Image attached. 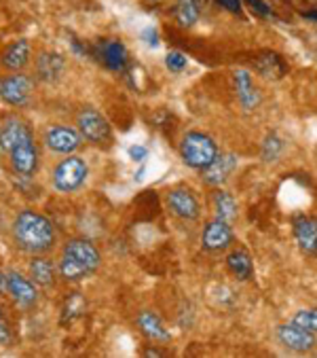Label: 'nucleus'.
I'll return each instance as SVG.
<instances>
[{"instance_id":"f257e3e1","label":"nucleus","mask_w":317,"mask_h":358,"mask_svg":"<svg viewBox=\"0 0 317 358\" xmlns=\"http://www.w3.org/2000/svg\"><path fill=\"white\" fill-rule=\"evenodd\" d=\"M13 240L28 255H47L57 244L55 225L36 210H22L13 221Z\"/></svg>"},{"instance_id":"f03ea898","label":"nucleus","mask_w":317,"mask_h":358,"mask_svg":"<svg viewBox=\"0 0 317 358\" xmlns=\"http://www.w3.org/2000/svg\"><path fill=\"white\" fill-rule=\"evenodd\" d=\"M102 263L100 250L91 240L85 238H72L64 244L61 257L57 263V273L66 282H78L89 278L94 271H98Z\"/></svg>"},{"instance_id":"7ed1b4c3","label":"nucleus","mask_w":317,"mask_h":358,"mask_svg":"<svg viewBox=\"0 0 317 358\" xmlns=\"http://www.w3.org/2000/svg\"><path fill=\"white\" fill-rule=\"evenodd\" d=\"M218 153L220 151H218V145L214 142V138L203 131H189L182 138L180 155H182L184 164L195 170H205L218 157Z\"/></svg>"},{"instance_id":"20e7f679","label":"nucleus","mask_w":317,"mask_h":358,"mask_svg":"<svg viewBox=\"0 0 317 358\" xmlns=\"http://www.w3.org/2000/svg\"><path fill=\"white\" fill-rule=\"evenodd\" d=\"M89 176V166L83 157L78 155H66L55 170H53V187L61 193H72L76 189H81Z\"/></svg>"},{"instance_id":"39448f33","label":"nucleus","mask_w":317,"mask_h":358,"mask_svg":"<svg viewBox=\"0 0 317 358\" xmlns=\"http://www.w3.org/2000/svg\"><path fill=\"white\" fill-rule=\"evenodd\" d=\"M11 168L15 174H20L22 178H32L38 170V147H36V140L34 134H26L17 145L11 147V151L7 153Z\"/></svg>"},{"instance_id":"423d86ee","label":"nucleus","mask_w":317,"mask_h":358,"mask_svg":"<svg viewBox=\"0 0 317 358\" xmlns=\"http://www.w3.org/2000/svg\"><path fill=\"white\" fill-rule=\"evenodd\" d=\"M76 129L87 142H94V145H104V142L112 138L108 119L96 108H83L76 115Z\"/></svg>"},{"instance_id":"0eeeda50","label":"nucleus","mask_w":317,"mask_h":358,"mask_svg":"<svg viewBox=\"0 0 317 358\" xmlns=\"http://www.w3.org/2000/svg\"><path fill=\"white\" fill-rule=\"evenodd\" d=\"M34 92V81L28 75L13 73L7 75L5 79H0V100L9 106H26L32 98Z\"/></svg>"},{"instance_id":"6e6552de","label":"nucleus","mask_w":317,"mask_h":358,"mask_svg":"<svg viewBox=\"0 0 317 358\" xmlns=\"http://www.w3.org/2000/svg\"><path fill=\"white\" fill-rule=\"evenodd\" d=\"M43 140L49 151L59 153V155H72L78 147H81L83 136L78 134V129L68 127V125H51L45 131Z\"/></svg>"},{"instance_id":"1a4fd4ad","label":"nucleus","mask_w":317,"mask_h":358,"mask_svg":"<svg viewBox=\"0 0 317 358\" xmlns=\"http://www.w3.org/2000/svg\"><path fill=\"white\" fill-rule=\"evenodd\" d=\"M277 339L283 348L304 354L311 352L317 345V337L313 333H309L307 329L298 327L296 322H288V324H279L277 327Z\"/></svg>"},{"instance_id":"9d476101","label":"nucleus","mask_w":317,"mask_h":358,"mask_svg":"<svg viewBox=\"0 0 317 358\" xmlns=\"http://www.w3.org/2000/svg\"><path fill=\"white\" fill-rule=\"evenodd\" d=\"M235 236H233V227L228 221L224 219H214L205 225L203 236H201V244L207 252H222L233 244Z\"/></svg>"},{"instance_id":"9b49d317","label":"nucleus","mask_w":317,"mask_h":358,"mask_svg":"<svg viewBox=\"0 0 317 358\" xmlns=\"http://www.w3.org/2000/svg\"><path fill=\"white\" fill-rule=\"evenodd\" d=\"M5 293H9L13 297V301L22 308H34L38 301L36 284L17 271H7V291Z\"/></svg>"},{"instance_id":"f8f14e48","label":"nucleus","mask_w":317,"mask_h":358,"mask_svg":"<svg viewBox=\"0 0 317 358\" xmlns=\"http://www.w3.org/2000/svg\"><path fill=\"white\" fill-rule=\"evenodd\" d=\"M96 57L108 68V70H115V73H123L129 64V53H127V47L121 43V41H115V38H106V41H100L98 47H96Z\"/></svg>"},{"instance_id":"ddd939ff","label":"nucleus","mask_w":317,"mask_h":358,"mask_svg":"<svg viewBox=\"0 0 317 358\" xmlns=\"http://www.w3.org/2000/svg\"><path fill=\"white\" fill-rule=\"evenodd\" d=\"M168 206H170L174 217H178L182 221H195V219H199L201 208H199V201H197V197L193 195L191 189H174V191H170Z\"/></svg>"},{"instance_id":"4468645a","label":"nucleus","mask_w":317,"mask_h":358,"mask_svg":"<svg viewBox=\"0 0 317 358\" xmlns=\"http://www.w3.org/2000/svg\"><path fill=\"white\" fill-rule=\"evenodd\" d=\"M292 231H294V240L302 252L317 255V219L296 217L292 223Z\"/></svg>"},{"instance_id":"2eb2a0df","label":"nucleus","mask_w":317,"mask_h":358,"mask_svg":"<svg viewBox=\"0 0 317 358\" xmlns=\"http://www.w3.org/2000/svg\"><path fill=\"white\" fill-rule=\"evenodd\" d=\"M239 159L233 153H218V157L203 170V180L212 187H220L228 180L233 170L237 168Z\"/></svg>"},{"instance_id":"dca6fc26","label":"nucleus","mask_w":317,"mask_h":358,"mask_svg":"<svg viewBox=\"0 0 317 358\" xmlns=\"http://www.w3.org/2000/svg\"><path fill=\"white\" fill-rule=\"evenodd\" d=\"M64 70H66V59L55 51H43L36 57V73H38V79L45 83L59 81Z\"/></svg>"},{"instance_id":"f3484780","label":"nucleus","mask_w":317,"mask_h":358,"mask_svg":"<svg viewBox=\"0 0 317 358\" xmlns=\"http://www.w3.org/2000/svg\"><path fill=\"white\" fill-rule=\"evenodd\" d=\"M254 70L260 73L265 79L271 81H279L288 75V64L283 62V57L275 51H265L254 59Z\"/></svg>"},{"instance_id":"a211bd4d","label":"nucleus","mask_w":317,"mask_h":358,"mask_svg":"<svg viewBox=\"0 0 317 358\" xmlns=\"http://www.w3.org/2000/svg\"><path fill=\"white\" fill-rule=\"evenodd\" d=\"M235 90H237V100L246 110H254L260 104V94L254 87L252 75L248 70H237L235 73Z\"/></svg>"},{"instance_id":"6ab92c4d","label":"nucleus","mask_w":317,"mask_h":358,"mask_svg":"<svg viewBox=\"0 0 317 358\" xmlns=\"http://www.w3.org/2000/svg\"><path fill=\"white\" fill-rule=\"evenodd\" d=\"M30 62V43L26 38H20L15 43H11L3 55H0V64H3L11 73H20L22 68H26Z\"/></svg>"},{"instance_id":"aec40b11","label":"nucleus","mask_w":317,"mask_h":358,"mask_svg":"<svg viewBox=\"0 0 317 358\" xmlns=\"http://www.w3.org/2000/svg\"><path fill=\"white\" fill-rule=\"evenodd\" d=\"M32 129L28 127V123L20 117H7L3 121V125H0V149H3L5 153L11 151L13 145H17V142L30 134Z\"/></svg>"},{"instance_id":"412c9836","label":"nucleus","mask_w":317,"mask_h":358,"mask_svg":"<svg viewBox=\"0 0 317 358\" xmlns=\"http://www.w3.org/2000/svg\"><path fill=\"white\" fill-rule=\"evenodd\" d=\"M138 327H140V331H142L148 339H152V341H170V339H172V335H170V331L165 329L163 320L158 318L154 312H148V310L140 312V314H138Z\"/></svg>"},{"instance_id":"4be33fe9","label":"nucleus","mask_w":317,"mask_h":358,"mask_svg":"<svg viewBox=\"0 0 317 358\" xmlns=\"http://www.w3.org/2000/svg\"><path fill=\"white\" fill-rule=\"evenodd\" d=\"M55 275H57V267L53 265V261L47 259L45 255H34L30 263V280L36 286H53Z\"/></svg>"},{"instance_id":"5701e85b","label":"nucleus","mask_w":317,"mask_h":358,"mask_svg":"<svg viewBox=\"0 0 317 358\" xmlns=\"http://www.w3.org/2000/svg\"><path fill=\"white\" fill-rule=\"evenodd\" d=\"M226 267L237 280H242V282L252 280V275H254V261L246 250H233L226 257Z\"/></svg>"},{"instance_id":"b1692460","label":"nucleus","mask_w":317,"mask_h":358,"mask_svg":"<svg viewBox=\"0 0 317 358\" xmlns=\"http://www.w3.org/2000/svg\"><path fill=\"white\" fill-rule=\"evenodd\" d=\"M201 5L203 0H176L174 5V17L182 28H193L201 17Z\"/></svg>"},{"instance_id":"393cba45","label":"nucleus","mask_w":317,"mask_h":358,"mask_svg":"<svg viewBox=\"0 0 317 358\" xmlns=\"http://www.w3.org/2000/svg\"><path fill=\"white\" fill-rule=\"evenodd\" d=\"M214 208H216V217L224 221H235L237 219V201L230 193L218 189L214 193Z\"/></svg>"},{"instance_id":"a878e982","label":"nucleus","mask_w":317,"mask_h":358,"mask_svg":"<svg viewBox=\"0 0 317 358\" xmlns=\"http://www.w3.org/2000/svg\"><path fill=\"white\" fill-rule=\"evenodd\" d=\"M283 149H286L283 138L277 131H271L263 142V159H265V164H275L283 155Z\"/></svg>"},{"instance_id":"bb28decb","label":"nucleus","mask_w":317,"mask_h":358,"mask_svg":"<svg viewBox=\"0 0 317 358\" xmlns=\"http://www.w3.org/2000/svg\"><path fill=\"white\" fill-rule=\"evenodd\" d=\"M292 322H296L298 327L307 329L309 333L317 335V308L311 310H300L292 316Z\"/></svg>"},{"instance_id":"cd10ccee","label":"nucleus","mask_w":317,"mask_h":358,"mask_svg":"<svg viewBox=\"0 0 317 358\" xmlns=\"http://www.w3.org/2000/svg\"><path fill=\"white\" fill-rule=\"evenodd\" d=\"M165 66L172 70V73L180 75V73H184V70H186L189 59H186V55L180 53V51H170V53L165 55Z\"/></svg>"},{"instance_id":"c85d7f7f","label":"nucleus","mask_w":317,"mask_h":358,"mask_svg":"<svg viewBox=\"0 0 317 358\" xmlns=\"http://www.w3.org/2000/svg\"><path fill=\"white\" fill-rule=\"evenodd\" d=\"M11 341H13V331H11L7 312L3 303H0V345H11Z\"/></svg>"},{"instance_id":"c756f323","label":"nucleus","mask_w":317,"mask_h":358,"mask_svg":"<svg viewBox=\"0 0 317 358\" xmlns=\"http://www.w3.org/2000/svg\"><path fill=\"white\" fill-rule=\"evenodd\" d=\"M246 5H248L258 17H273V9L265 3V0H246Z\"/></svg>"},{"instance_id":"7c9ffc66","label":"nucleus","mask_w":317,"mask_h":358,"mask_svg":"<svg viewBox=\"0 0 317 358\" xmlns=\"http://www.w3.org/2000/svg\"><path fill=\"white\" fill-rule=\"evenodd\" d=\"M216 3L233 15H242V0H216Z\"/></svg>"},{"instance_id":"2f4dec72","label":"nucleus","mask_w":317,"mask_h":358,"mask_svg":"<svg viewBox=\"0 0 317 358\" xmlns=\"http://www.w3.org/2000/svg\"><path fill=\"white\" fill-rule=\"evenodd\" d=\"M142 41H144V45H148V47H158V34H156V30L152 28V26H148V28H144V32H142Z\"/></svg>"},{"instance_id":"473e14b6","label":"nucleus","mask_w":317,"mask_h":358,"mask_svg":"<svg viewBox=\"0 0 317 358\" xmlns=\"http://www.w3.org/2000/svg\"><path fill=\"white\" fill-rule=\"evenodd\" d=\"M129 157L133 162H144L148 157V149L146 147H140V145H133V147H129Z\"/></svg>"},{"instance_id":"72a5a7b5","label":"nucleus","mask_w":317,"mask_h":358,"mask_svg":"<svg viewBox=\"0 0 317 358\" xmlns=\"http://www.w3.org/2000/svg\"><path fill=\"white\" fill-rule=\"evenodd\" d=\"M0 291H7V271H0Z\"/></svg>"},{"instance_id":"f704fd0d","label":"nucleus","mask_w":317,"mask_h":358,"mask_svg":"<svg viewBox=\"0 0 317 358\" xmlns=\"http://www.w3.org/2000/svg\"><path fill=\"white\" fill-rule=\"evenodd\" d=\"M302 17L304 20H311V22H317V11H304Z\"/></svg>"}]
</instances>
